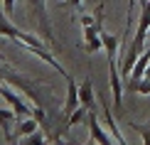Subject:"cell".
<instances>
[{"instance_id":"cell-1","label":"cell","mask_w":150,"mask_h":145,"mask_svg":"<svg viewBox=\"0 0 150 145\" xmlns=\"http://www.w3.org/2000/svg\"><path fill=\"white\" fill-rule=\"evenodd\" d=\"M25 8H27V12L35 17L40 37L47 45L57 47V40H54V32H52V22H49V15H47V3L45 0H25Z\"/></svg>"},{"instance_id":"cell-2","label":"cell","mask_w":150,"mask_h":145,"mask_svg":"<svg viewBox=\"0 0 150 145\" xmlns=\"http://www.w3.org/2000/svg\"><path fill=\"white\" fill-rule=\"evenodd\" d=\"M108 89H111L113 108L123 111V93H126V86H123V76H121V71H118L116 54H108Z\"/></svg>"},{"instance_id":"cell-3","label":"cell","mask_w":150,"mask_h":145,"mask_svg":"<svg viewBox=\"0 0 150 145\" xmlns=\"http://www.w3.org/2000/svg\"><path fill=\"white\" fill-rule=\"evenodd\" d=\"M0 81H10L12 86H17V89H22L25 93H30V98H32L35 103H40V96L35 93V86L30 84V81H25L20 74H15V69H10L8 64H3V62H0Z\"/></svg>"},{"instance_id":"cell-4","label":"cell","mask_w":150,"mask_h":145,"mask_svg":"<svg viewBox=\"0 0 150 145\" xmlns=\"http://www.w3.org/2000/svg\"><path fill=\"white\" fill-rule=\"evenodd\" d=\"M0 96H3V98H5V101H8V103H10V108L15 111L17 116H22V118H27V116H32V111H35V106H30L27 101H25V98H20V96H17L15 91H10L8 86L3 84V81H0Z\"/></svg>"},{"instance_id":"cell-5","label":"cell","mask_w":150,"mask_h":145,"mask_svg":"<svg viewBox=\"0 0 150 145\" xmlns=\"http://www.w3.org/2000/svg\"><path fill=\"white\" fill-rule=\"evenodd\" d=\"M86 123H89V143H98V145H108L111 140H113V135H108L103 130V125L98 123V116L96 111H89V116H86Z\"/></svg>"},{"instance_id":"cell-6","label":"cell","mask_w":150,"mask_h":145,"mask_svg":"<svg viewBox=\"0 0 150 145\" xmlns=\"http://www.w3.org/2000/svg\"><path fill=\"white\" fill-rule=\"evenodd\" d=\"M98 106H101V111H103V121H106V125H108V130H111V135H113V140L121 143V145H126V138L121 135L118 123H116V118H113V111H111V106H108V98H106V96H98Z\"/></svg>"},{"instance_id":"cell-7","label":"cell","mask_w":150,"mask_h":145,"mask_svg":"<svg viewBox=\"0 0 150 145\" xmlns=\"http://www.w3.org/2000/svg\"><path fill=\"white\" fill-rule=\"evenodd\" d=\"M64 81H67V101H64V106H62V111L69 116V113L81 103V101H79V86H76V81H74V76L69 74Z\"/></svg>"},{"instance_id":"cell-8","label":"cell","mask_w":150,"mask_h":145,"mask_svg":"<svg viewBox=\"0 0 150 145\" xmlns=\"http://www.w3.org/2000/svg\"><path fill=\"white\" fill-rule=\"evenodd\" d=\"M35 130H40V121H37L35 116H27L20 125H17V130L12 133V143H17V140H22V138H27L30 133H35Z\"/></svg>"},{"instance_id":"cell-9","label":"cell","mask_w":150,"mask_h":145,"mask_svg":"<svg viewBox=\"0 0 150 145\" xmlns=\"http://www.w3.org/2000/svg\"><path fill=\"white\" fill-rule=\"evenodd\" d=\"M15 116H17V113L12 108H0V128H3V140L5 143H12L10 128H12V123H15Z\"/></svg>"},{"instance_id":"cell-10","label":"cell","mask_w":150,"mask_h":145,"mask_svg":"<svg viewBox=\"0 0 150 145\" xmlns=\"http://www.w3.org/2000/svg\"><path fill=\"white\" fill-rule=\"evenodd\" d=\"M148 64H150V47L143 52L138 59H135V64H133V69H130V76L128 79H133V81H138V79H143L145 76V69H148Z\"/></svg>"},{"instance_id":"cell-11","label":"cell","mask_w":150,"mask_h":145,"mask_svg":"<svg viewBox=\"0 0 150 145\" xmlns=\"http://www.w3.org/2000/svg\"><path fill=\"white\" fill-rule=\"evenodd\" d=\"M79 101L84 106H89V108H93V84H91V79H84V84L79 86Z\"/></svg>"},{"instance_id":"cell-12","label":"cell","mask_w":150,"mask_h":145,"mask_svg":"<svg viewBox=\"0 0 150 145\" xmlns=\"http://www.w3.org/2000/svg\"><path fill=\"white\" fill-rule=\"evenodd\" d=\"M121 40H123V37H116V35L101 32V42H103V49H106V54H118V47H121Z\"/></svg>"},{"instance_id":"cell-13","label":"cell","mask_w":150,"mask_h":145,"mask_svg":"<svg viewBox=\"0 0 150 145\" xmlns=\"http://www.w3.org/2000/svg\"><path fill=\"white\" fill-rule=\"evenodd\" d=\"M130 128H133V130H138V133H140V138H143V143H145V145H150V121H148V123H130Z\"/></svg>"},{"instance_id":"cell-14","label":"cell","mask_w":150,"mask_h":145,"mask_svg":"<svg viewBox=\"0 0 150 145\" xmlns=\"http://www.w3.org/2000/svg\"><path fill=\"white\" fill-rule=\"evenodd\" d=\"M22 140H27V143H32V145H40V143H47V138L42 135V130H35V133H30L27 138H22Z\"/></svg>"},{"instance_id":"cell-15","label":"cell","mask_w":150,"mask_h":145,"mask_svg":"<svg viewBox=\"0 0 150 145\" xmlns=\"http://www.w3.org/2000/svg\"><path fill=\"white\" fill-rule=\"evenodd\" d=\"M59 8H74V10H79V12H84V10H81V0H62Z\"/></svg>"}]
</instances>
